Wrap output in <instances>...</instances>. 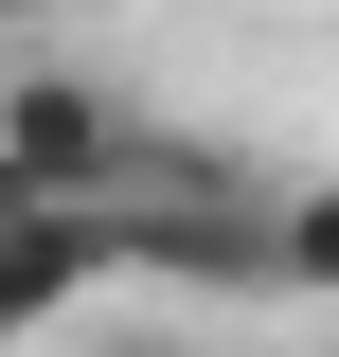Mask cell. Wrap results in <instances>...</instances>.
I'll use <instances>...</instances> for the list:
<instances>
[{
  "instance_id": "3",
  "label": "cell",
  "mask_w": 339,
  "mask_h": 357,
  "mask_svg": "<svg viewBox=\"0 0 339 357\" xmlns=\"http://www.w3.org/2000/svg\"><path fill=\"white\" fill-rule=\"evenodd\" d=\"M268 268H286L303 304H322V286H339V178H322V197H286V215H268Z\"/></svg>"
},
{
  "instance_id": "4",
  "label": "cell",
  "mask_w": 339,
  "mask_h": 357,
  "mask_svg": "<svg viewBox=\"0 0 339 357\" xmlns=\"http://www.w3.org/2000/svg\"><path fill=\"white\" fill-rule=\"evenodd\" d=\"M0 36H18V0H0Z\"/></svg>"
},
{
  "instance_id": "2",
  "label": "cell",
  "mask_w": 339,
  "mask_h": 357,
  "mask_svg": "<svg viewBox=\"0 0 339 357\" xmlns=\"http://www.w3.org/2000/svg\"><path fill=\"white\" fill-rule=\"evenodd\" d=\"M0 178H18V197H126V89L18 72L0 89Z\"/></svg>"
},
{
  "instance_id": "1",
  "label": "cell",
  "mask_w": 339,
  "mask_h": 357,
  "mask_svg": "<svg viewBox=\"0 0 339 357\" xmlns=\"http://www.w3.org/2000/svg\"><path fill=\"white\" fill-rule=\"evenodd\" d=\"M107 268H126V197H18V215H0V357L54 340Z\"/></svg>"
},
{
  "instance_id": "5",
  "label": "cell",
  "mask_w": 339,
  "mask_h": 357,
  "mask_svg": "<svg viewBox=\"0 0 339 357\" xmlns=\"http://www.w3.org/2000/svg\"><path fill=\"white\" fill-rule=\"evenodd\" d=\"M0 215H18V178H0Z\"/></svg>"
}]
</instances>
